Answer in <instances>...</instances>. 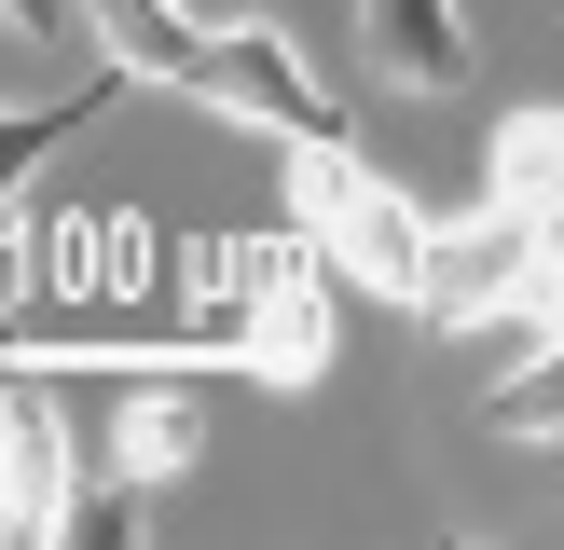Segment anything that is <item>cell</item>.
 Wrapping results in <instances>:
<instances>
[{
	"label": "cell",
	"instance_id": "6da1fadb",
	"mask_svg": "<svg viewBox=\"0 0 564 550\" xmlns=\"http://www.w3.org/2000/svg\"><path fill=\"white\" fill-rule=\"evenodd\" d=\"M290 193H303V234H317V262H330V275H358V289L413 302V275H427V207H413L400 179H372L345 138H303Z\"/></svg>",
	"mask_w": 564,
	"mask_h": 550
},
{
	"label": "cell",
	"instance_id": "7a4b0ae2",
	"mask_svg": "<svg viewBox=\"0 0 564 550\" xmlns=\"http://www.w3.org/2000/svg\"><path fill=\"white\" fill-rule=\"evenodd\" d=\"M220 289L248 302V372H262V385H317L330 372V289H317L303 248H275V234L220 248Z\"/></svg>",
	"mask_w": 564,
	"mask_h": 550
},
{
	"label": "cell",
	"instance_id": "3957f363",
	"mask_svg": "<svg viewBox=\"0 0 564 550\" xmlns=\"http://www.w3.org/2000/svg\"><path fill=\"white\" fill-rule=\"evenodd\" d=\"M193 97L235 110V124H262V138H345V110H330V82L290 55V28H207Z\"/></svg>",
	"mask_w": 564,
	"mask_h": 550
},
{
	"label": "cell",
	"instance_id": "277c9868",
	"mask_svg": "<svg viewBox=\"0 0 564 550\" xmlns=\"http://www.w3.org/2000/svg\"><path fill=\"white\" fill-rule=\"evenodd\" d=\"M0 537H14V550L69 537V413H55L42 358L0 372Z\"/></svg>",
	"mask_w": 564,
	"mask_h": 550
},
{
	"label": "cell",
	"instance_id": "5b68a950",
	"mask_svg": "<svg viewBox=\"0 0 564 550\" xmlns=\"http://www.w3.org/2000/svg\"><path fill=\"white\" fill-rule=\"evenodd\" d=\"M523 275H538V234H523V207H482V220H455V234H427V275H413V302H427L441 330H482L496 302H523Z\"/></svg>",
	"mask_w": 564,
	"mask_h": 550
},
{
	"label": "cell",
	"instance_id": "8992f818",
	"mask_svg": "<svg viewBox=\"0 0 564 550\" xmlns=\"http://www.w3.org/2000/svg\"><path fill=\"white\" fill-rule=\"evenodd\" d=\"M358 14H372L386 82H413V97H455V82H468V14H455V0H358Z\"/></svg>",
	"mask_w": 564,
	"mask_h": 550
},
{
	"label": "cell",
	"instance_id": "52a82bcc",
	"mask_svg": "<svg viewBox=\"0 0 564 550\" xmlns=\"http://www.w3.org/2000/svg\"><path fill=\"white\" fill-rule=\"evenodd\" d=\"M83 28H97V55L124 82H193V55H207V28L180 0H83Z\"/></svg>",
	"mask_w": 564,
	"mask_h": 550
},
{
	"label": "cell",
	"instance_id": "ba28073f",
	"mask_svg": "<svg viewBox=\"0 0 564 550\" xmlns=\"http://www.w3.org/2000/svg\"><path fill=\"white\" fill-rule=\"evenodd\" d=\"M564 193V110H510L482 138V207H551Z\"/></svg>",
	"mask_w": 564,
	"mask_h": 550
},
{
	"label": "cell",
	"instance_id": "9c48e42d",
	"mask_svg": "<svg viewBox=\"0 0 564 550\" xmlns=\"http://www.w3.org/2000/svg\"><path fill=\"white\" fill-rule=\"evenodd\" d=\"M193 468V399L180 385H138L124 427H110V482H180Z\"/></svg>",
	"mask_w": 564,
	"mask_h": 550
},
{
	"label": "cell",
	"instance_id": "30bf717a",
	"mask_svg": "<svg viewBox=\"0 0 564 550\" xmlns=\"http://www.w3.org/2000/svg\"><path fill=\"white\" fill-rule=\"evenodd\" d=\"M110 82H124V69H97L83 97H28V110H0V193H14V179H28V165H42L69 124H97V97H110Z\"/></svg>",
	"mask_w": 564,
	"mask_h": 550
},
{
	"label": "cell",
	"instance_id": "8fae6325",
	"mask_svg": "<svg viewBox=\"0 0 564 550\" xmlns=\"http://www.w3.org/2000/svg\"><path fill=\"white\" fill-rule=\"evenodd\" d=\"M97 262H110L97 220H28V289H97ZM28 289H14V302H28Z\"/></svg>",
	"mask_w": 564,
	"mask_h": 550
},
{
	"label": "cell",
	"instance_id": "7c38bea8",
	"mask_svg": "<svg viewBox=\"0 0 564 550\" xmlns=\"http://www.w3.org/2000/svg\"><path fill=\"white\" fill-rule=\"evenodd\" d=\"M69 537H83V550H138V482H110V495H69Z\"/></svg>",
	"mask_w": 564,
	"mask_h": 550
},
{
	"label": "cell",
	"instance_id": "4fadbf2b",
	"mask_svg": "<svg viewBox=\"0 0 564 550\" xmlns=\"http://www.w3.org/2000/svg\"><path fill=\"white\" fill-rule=\"evenodd\" d=\"M0 28L14 42H69V0H0Z\"/></svg>",
	"mask_w": 564,
	"mask_h": 550
},
{
	"label": "cell",
	"instance_id": "5bb4252c",
	"mask_svg": "<svg viewBox=\"0 0 564 550\" xmlns=\"http://www.w3.org/2000/svg\"><path fill=\"white\" fill-rule=\"evenodd\" d=\"M14 262H28V234H0V317H14V289H28V275H14Z\"/></svg>",
	"mask_w": 564,
	"mask_h": 550
},
{
	"label": "cell",
	"instance_id": "9a60e30c",
	"mask_svg": "<svg viewBox=\"0 0 564 550\" xmlns=\"http://www.w3.org/2000/svg\"><path fill=\"white\" fill-rule=\"evenodd\" d=\"M14 358H28V344H14V317H0V372H14Z\"/></svg>",
	"mask_w": 564,
	"mask_h": 550
},
{
	"label": "cell",
	"instance_id": "2e32d148",
	"mask_svg": "<svg viewBox=\"0 0 564 550\" xmlns=\"http://www.w3.org/2000/svg\"><path fill=\"white\" fill-rule=\"evenodd\" d=\"M551 440H564V427H551Z\"/></svg>",
	"mask_w": 564,
	"mask_h": 550
}]
</instances>
